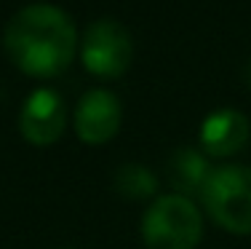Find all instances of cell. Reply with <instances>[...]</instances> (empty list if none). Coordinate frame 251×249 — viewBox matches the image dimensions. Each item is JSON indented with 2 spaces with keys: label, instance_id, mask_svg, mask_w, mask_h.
<instances>
[{
  "label": "cell",
  "instance_id": "6da1fadb",
  "mask_svg": "<svg viewBox=\"0 0 251 249\" xmlns=\"http://www.w3.org/2000/svg\"><path fill=\"white\" fill-rule=\"evenodd\" d=\"M5 51L22 73L32 78H53L64 73L75 59V22L56 5H27L16 11L5 25Z\"/></svg>",
  "mask_w": 251,
  "mask_h": 249
},
{
  "label": "cell",
  "instance_id": "7a4b0ae2",
  "mask_svg": "<svg viewBox=\"0 0 251 249\" xmlns=\"http://www.w3.org/2000/svg\"><path fill=\"white\" fill-rule=\"evenodd\" d=\"M147 249H195L203 239V217L193 198L179 193L158 195L142 217Z\"/></svg>",
  "mask_w": 251,
  "mask_h": 249
},
{
  "label": "cell",
  "instance_id": "3957f363",
  "mask_svg": "<svg viewBox=\"0 0 251 249\" xmlns=\"http://www.w3.org/2000/svg\"><path fill=\"white\" fill-rule=\"evenodd\" d=\"M201 198L219 228L238 236L251 233V166L227 164L211 169Z\"/></svg>",
  "mask_w": 251,
  "mask_h": 249
},
{
  "label": "cell",
  "instance_id": "277c9868",
  "mask_svg": "<svg viewBox=\"0 0 251 249\" xmlns=\"http://www.w3.org/2000/svg\"><path fill=\"white\" fill-rule=\"evenodd\" d=\"M134 43L123 25L115 19H97L83 35V64L99 78H118L128 70Z\"/></svg>",
  "mask_w": 251,
  "mask_h": 249
},
{
  "label": "cell",
  "instance_id": "5b68a950",
  "mask_svg": "<svg viewBox=\"0 0 251 249\" xmlns=\"http://www.w3.org/2000/svg\"><path fill=\"white\" fill-rule=\"evenodd\" d=\"M67 112L64 102L53 88H38L27 97L25 108L19 112V132L32 145H53L64 134Z\"/></svg>",
  "mask_w": 251,
  "mask_h": 249
},
{
  "label": "cell",
  "instance_id": "8992f818",
  "mask_svg": "<svg viewBox=\"0 0 251 249\" xmlns=\"http://www.w3.org/2000/svg\"><path fill=\"white\" fill-rule=\"evenodd\" d=\"M123 121V108L118 97L107 88H91L77 102L75 110V132L88 145H104L118 134Z\"/></svg>",
  "mask_w": 251,
  "mask_h": 249
},
{
  "label": "cell",
  "instance_id": "52a82bcc",
  "mask_svg": "<svg viewBox=\"0 0 251 249\" xmlns=\"http://www.w3.org/2000/svg\"><path fill=\"white\" fill-rule=\"evenodd\" d=\"M249 134H251L249 118L241 110L222 108V110H214L203 121L201 147L211 158H227V156H235L238 150H243V145L249 142Z\"/></svg>",
  "mask_w": 251,
  "mask_h": 249
},
{
  "label": "cell",
  "instance_id": "ba28073f",
  "mask_svg": "<svg viewBox=\"0 0 251 249\" xmlns=\"http://www.w3.org/2000/svg\"><path fill=\"white\" fill-rule=\"evenodd\" d=\"M166 171H169V180L176 188L179 195H184V198L198 195L201 198L203 185H206L208 174H211V164H208V156L203 150L179 147L174 156L169 158Z\"/></svg>",
  "mask_w": 251,
  "mask_h": 249
},
{
  "label": "cell",
  "instance_id": "9c48e42d",
  "mask_svg": "<svg viewBox=\"0 0 251 249\" xmlns=\"http://www.w3.org/2000/svg\"><path fill=\"white\" fill-rule=\"evenodd\" d=\"M112 185L121 198L128 201L158 198V177L142 164H121L112 174Z\"/></svg>",
  "mask_w": 251,
  "mask_h": 249
},
{
  "label": "cell",
  "instance_id": "30bf717a",
  "mask_svg": "<svg viewBox=\"0 0 251 249\" xmlns=\"http://www.w3.org/2000/svg\"><path fill=\"white\" fill-rule=\"evenodd\" d=\"M243 81H246V86H249V91H251V62L246 64V70H243Z\"/></svg>",
  "mask_w": 251,
  "mask_h": 249
}]
</instances>
